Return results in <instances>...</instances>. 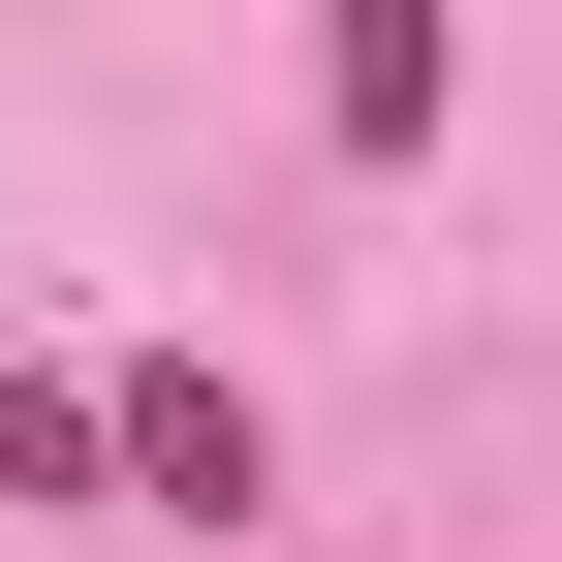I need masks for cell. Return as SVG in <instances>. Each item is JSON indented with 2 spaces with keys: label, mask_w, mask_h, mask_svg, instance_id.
Here are the masks:
<instances>
[{
  "label": "cell",
  "mask_w": 562,
  "mask_h": 562,
  "mask_svg": "<svg viewBox=\"0 0 562 562\" xmlns=\"http://www.w3.org/2000/svg\"><path fill=\"white\" fill-rule=\"evenodd\" d=\"M125 469H157L188 531H250V469H281V438H250V375H125Z\"/></svg>",
  "instance_id": "obj_1"
},
{
  "label": "cell",
  "mask_w": 562,
  "mask_h": 562,
  "mask_svg": "<svg viewBox=\"0 0 562 562\" xmlns=\"http://www.w3.org/2000/svg\"><path fill=\"white\" fill-rule=\"evenodd\" d=\"M94 469H125V406H94V375H0V501H94Z\"/></svg>",
  "instance_id": "obj_2"
}]
</instances>
